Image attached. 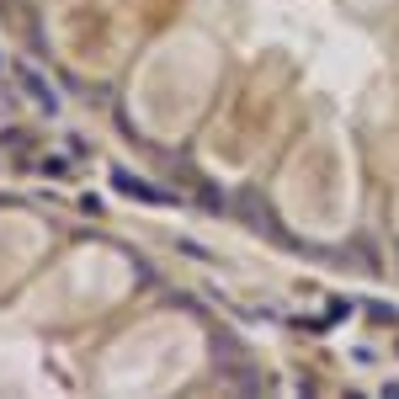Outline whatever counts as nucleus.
I'll list each match as a JSON object with an SVG mask.
<instances>
[{"instance_id":"1","label":"nucleus","mask_w":399,"mask_h":399,"mask_svg":"<svg viewBox=\"0 0 399 399\" xmlns=\"http://www.w3.org/2000/svg\"><path fill=\"white\" fill-rule=\"evenodd\" d=\"M22 85H27V91H32V101H37V107L59 112V96H53V85H43V80H37L32 70H22Z\"/></svg>"}]
</instances>
